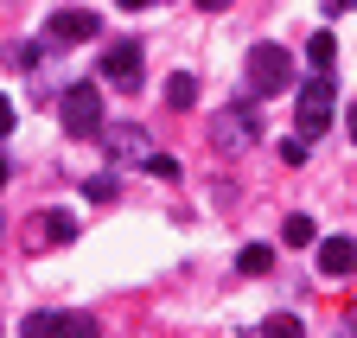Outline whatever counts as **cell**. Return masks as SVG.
I'll return each instance as SVG.
<instances>
[{
	"mask_svg": "<svg viewBox=\"0 0 357 338\" xmlns=\"http://www.w3.org/2000/svg\"><path fill=\"white\" fill-rule=\"evenodd\" d=\"M147 173H153V179H178V160H166V153H147Z\"/></svg>",
	"mask_w": 357,
	"mask_h": 338,
	"instance_id": "17",
	"label": "cell"
},
{
	"mask_svg": "<svg viewBox=\"0 0 357 338\" xmlns=\"http://www.w3.org/2000/svg\"><path fill=\"white\" fill-rule=\"evenodd\" d=\"M351 338H357V325H351Z\"/></svg>",
	"mask_w": 357,
	"mask_h": 338,
	"instance_id": "24",
	"label": "cell"
},
{
	"mask_svg": "<svg viewBox=\"0 0 357 338\" xmlns=\"http://www.w3.org/2000/svg\"><path fill=\"white\" fill-rule=\"evenodd\" d=\"M319 275H326V281L357 275V243H351V236H326V243H319Z\"/></svg>",
	"mask_w": 357,
	"mask_h": 338,
	"instance_id": "7",
	"label": "cell"
},
{
	"mask_svg": "<svg viewBox=\"0 0 357 338\" xmlns=\"http://www.w3.org/2000/svg\"><path fill=\"white\" fill-rule=\"evenodd\" d=\"M102 83H115V90H134V83H141V45H134V38H121V45L102 52Z\"/></svg>",
	"mask_w": 357,
	"mask_h": 338,
	"instance_id": "6",
	"label": "cell"
},
{
	"mask_svg": "<svg viewBox=\"0 0 357 338\" xmlns=\"http://www.w3.org/2000/svg\"><path fill=\"white\" fill-rule=\"evenodd\" d=\"M58 115H64V135H77V141L102 135V90L96 83H70L58 96Z\"/></svg>",
	"mask_w": 357,
	"mask_h": 338,
	"instance_id": "2",
	"label": "cell"
},
{
	"mask_svg": "<svg viewBox=\"0 0 357 338\" xmlns=\"http://www.w3.org/2000/svg\"><path fill=\"white\" fill-rule=\"evenodd\" d=\"M7 179H13V160H7V153H0V192H7Z\"/></svg>",
	"mask_w": 357,
	"mask_h": 338,
	"instance_id": "19",
	"label": "cell"
},
{
	"mask_svg": "<svg viewBox=\"0 0 357 338\" xmlns=\"http://www.w3.org/2000/svg\"><path fill=\"white\" fill-rule=\"evenodd\" d=\"M357 7V0H326V13H351Z\"/></svg>",
	"mask_w": 357,
	"mask_h": 338,
	"instance_id": "21",
	"label": "cell"
},
{
	"mask_svg": "<svg viewBox=\"0 0 357 338\" xmlns=\"http://www.w3.org/2000/svg\"><path fill=\"white\" fill-rule=\"evenodd\" d=\"M121 7H153V0H121Z\"/></svg>",
	"mask_w": 357,
	"mask_h": 338,
	"instance_id": "23",
	"label": "cell"
},
{
	"mask_svg": "<svg viewBox=\"0 0 357 338\" xmlns=\"http://www.w3.org/2000/svg\"><path fill=\"white\" fill-rule=\"evenodd\" d=\"M96 32H102V20L89 7H58L52 20H45V38H52V45H89Z\"/></svg>",
	"mask_w": 357,
	"mask_h": 338,
	"instance_id": "5",
	"label": "cell"
},
{
	"mask_svg": "<svg viewBox=\"0 0 357 338\" xmlns=\"http://www.w3.org/2000/svg\"><path fill=\"white\" fill-rule=\"evenodd\" d=\"M13 121H20V109H13V102H0V141L13 135Z\"/></svg>",
	"mask_w": 357,
	"mask_h": 338,
	"instance_id": "18",
	"label": "cell"
},
{
	"mask_svg": "<svg viewBox=\"0 0 357 338\" xmlns=\"http://www.w3.org/2000/svg\"><path fill=\"white\" fill-rule=\"evenodd\" d=\"M332 102H338V90H332V70H319L300 90V102H294V121H300V135L306 141H319L326 128H332Z\"/></svg>",
	"mask_w": 357,
	"mask_h": 338,
	"instance_id": "4",
	"label": "cell"
},
{
	"mask_svg": "<svg viewBox=\"0 0 357 338\" xmlns=\"http://www.w3.org/2000/svg\"><path fill=\"white\" fill-rule=\"evenodd\" d=\"M261 338H300V319L294 313H268L261 319Z\"/></svg>",
	"mask_w": 357,
	"mask_h": 338,
	"instance_id": "13",
	"label": "cell"
},
{
	"mask_svg": "<svg viewBox=\"0 0 357 338\" xmlns=\"http://www.w3.org/2000/svg\"><path fill=\"white\" fill-rule=\"evenodd\" d=\"M344 128H351V141H357V102H351V115H344Z\"/></svg>",
	"mask_w": 357,
	"mask_h": 338,
	"instance_id": "22",
	"label": "cell"
},
{
	"mask_svg": "<svg viewBox=\"0 0 357 338\" xmlns=\"http://www.w3.org/2000/svg\"><path fill=\"white\" fill-rule=\"evenodd\" d=\"M255 135H261L255 102H230V109L211 121V147H217V153H249V147H255Z\"/></svg>",
	"mask_w": 357,
	"mask_h": 338,
	"instance_id": "3",
	"label": "cell"
},
{
	"mask_svg": "<svg viewBox=\"0 0 357 338\" xmlns=\"http://www.w3.org/2000/svg\"><path fill=\"white\" fill-rule=\"evenodd\" d=\"M166 102H172V109H192V102H198V77H192V70H172V77H166Z\"/></svg>",
	"mask_w": 357,
	"mask_h": 338,
	"instance_id": "8",
	"label": "cell"
},
{
	"mask_svg": "<svg viewBox=\"0 0 357 338\" xmlns=\"http://www.w3.org/2000/svg\"><path fill=\"white\" fill-rule=\"evenodd\" d=\"M198 7H204V13H230V0H198Z\"/></svg>",
	"mask_w": 357,
	"mask_h": 338,
	"instance_id": "20",
	"label": "cell"
},
{
	"mask_svg": "<svg viewBox=\"0 0 357 338\" xmlns=\"http://www.w3.org/2000/svg\"><path fill=\"white\" fill-rule=\"evenodd\" d=\"M275 153H281V166H306V135H287Z\"/></svg>",
	"mask_w": 357,
	"mask_h": 338,
	"instance_id": "16",
	"label": "cell"
},
{
	"mask_svg": "<svg viewBox=\"0 0 357 338\" xmlns=\"http://www.w3.org/2000/svg\"><path fill=\"white\" fill-rule=\"evenodd\" d=\"M52 338H102L96 332V319H89V313H58V332Z\"/></svg>",
	"mask_w": 357,
	"mask_h": 338,
	"instance_id": "9",
	"label": "cell"
},
{
	"mask_svg": "<svg viewBox=\"0 0 357 338\" xmlns=\"http://www.w3.org/2000/svg\"><path fill=\"white\" fill-rule=\"evenodd\" d=\"M58 332V313H32L26 325H20V338H52Z\"/></svg>",
	"mask_w": 357,
	"mask_h": 338,
	"instance_id": "15",
	"label": "cell"
},
{
	"mask_svg": "<svg viewBox=\"0 0 357 338\" xmlns=\"http://www.w3.org/2000/svg\"><path fill=\"white\" fill-rule=\"evenodd\" d=\"M243 77H249V96H281V90H294V52L275 45V38H261L243 58Z\"/></svg>",
	"mask_w": 357,
	"mask_h": 338,
	"instance_id": "1",
	"label": "cell"
},
{
	"mask_svg": "<svg viewBox=\"0 0 357 338\" xmlns=\"http://www.w3.org/2000/svg\"><path fill=\"white\" fill-rule=\"evenodd\" d=\"M236 268L243 275H268V268H275V249H268V243H249L243 256H236Z\"/></svg>",
	"mask_w": 357,
	"mask_h": 338,
	"instance_id": "10",
	"label": "cell"
},
{
	"mask_svg": "<svg viewBox=\"0 0 357 338\" xmlns=\"http://www.w3.org/2000/svg\"><path fill=\"white\" fill-rule=\"evenodd\" d=\"M306 58H312V70H332V58H338V45H332V32H319L306 45Z\"/></svg>",
	"mask_w": 357,
	"mask_h": 338,
	"instance_id": "14",
	"label": "cell"
},
{
	"mask_svg": "<svg viewBox=\"0 0 357 338\" xmlns=\"http://www.w3.org/2000/svg\"><path fill=\"white\" fill-rule=\"evenodd\" d=\"M281 243H294V249H306V243H319V230H312V217H300V210H294V217L281 224Z\"/></svg>",
	"mask_w": 357,
	"mask_h": 338,
	"instance_id": "11",
	"label": "cell"
},
{
	"mask_svg": "<svg viewBox=\"0 0 357 338\" xmlns=\"http://www.w3.org/2000/svg\"><path fill=\"white\" fill-rule=\"evenodd\" d=\"M38 230L52 236V243H77V217H64V210H52V217H45Z\"/></svg>",
	"mask_w": 357,
	"mask_h": 338,
	"instance_id": "12",
	"label": "cell"
}]
</instances>
